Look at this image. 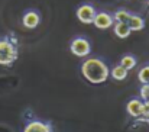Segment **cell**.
<instances>
[{
  "mask_svg": "<svg viewBox=\"0 0 149 132\" xmlns=\"http://www.w3.org/2000/svg\"><path fill=\"white\" fill-rule=\"evenodd\" d=\"M81 74L87 81L93 84H101L109 79L110 68L100 58H87L81 64Z\"/></svg>",
  "mask_w": 149,
  "mask_h": 132,
  "instance_id": "obj_1",
  "label": "cell"
},
{
  "mask_svg": "<svg viewBox=\"0 0 149 132\" xmlns=\"http://www.w3.org/2000/svg\"><path fill=\"white\" fill-rule=\"evenodd\" d=\"M19 57L17 39L13 35H7L0 39V65L10 67Z\"/></svg>",
  "mask_w": 149,
  "mask_h": 132,
  "instance_id": "obj_2",
  "label": "cell"
},
{
  "mask_svg": "<svg viewBox=\"0 0 149 132\" xmlns=\"http://www.w3.org/2000/svg\"><path fill=\"white\" fill-rule=\"evenodd\" d=\"M126 112L139 122H145L149 118V110L146 109L145 102L141 99H130L126 105Z\"/></svg>",
  "mask_w": 149,
  "mask_h": 132,
  "instance_id": "obj_3",
  "label": "cell"
},
{
  "mask_svg": "<svg viewBox=\"0 0 149 132\" xmlns=\"http://www.w3.org/2000/svg\"><path fill=\"white\" fill-rule=\"evenodd\" d=\"M70 51L75 55V57H80V58H84V57H88L90 52H91V44L87 38L84 37H77L71 41L70 44Z\"/></svg>",
  "mask_w": 149,
  "mask_h": 132,
  "instance_id": "obj_4",
  "label": "cell"
},
{
  "mask_svg": "<svg viewBox=\"0 0 149 132\" xmlns=\"http://www.w3.org/2000/svg\"><path fill=\"white\" fill-rule=\"evenodd\" d=\"M96 13H97V12H96L94 6H93V4H88V3H84V4L78 6V9H77V12H75L78 20H80L81 23H84V25L93 23Z\"/></svg>",
  "mask_w": 149,
  "mask_h": 132,
  "instance_id": "obj_5",
  "label": "cell"
},
{
  "mask_svg": "<svg viewBox=\"0 0 149 132\" xmlns=\"http://www.w3.org/2000/svg\"><path fill=\"white\" fill-rule=\"evenodd\" d=\"M93 25L97 28V29H109L114 25V19H113V15L107 13V12H97L96 16H94V20H93Z\"/></svg>",
  "mask_w": 149,
  "mask_h": 132,
  "instance_id": "obj_6",
  "label": "cell"
},
{
  "mask_svg": "<svg viewBox=\"0 0 149 132\" xmlns=\"http://www.w3.org/2000/svg\"><path fill=\"white\" fill-rule=\"evenodd\" d=\"M22 23L28 29H35L41 23V15L36 10H28L22 18Z\"/></svg>",
  "mask_w": 149,
  "mask_h": 132,
  "instance_id": "obj_7",
  "label": "cell"
},
{
  "mask_svg": "<svg viewBox=\"0 0 149 132\" xmlns=\"http://www.w3.org/2000/svg\"><path fill=\"white\" fill-rule=\"evenodd\" d=\"M23 132H52V125L49 122L32 121L23 128Z\"/></svg>",
  "mask_w": 149,
  "mask_h": 132,
  "instance_id": "obj_8",
  "label": "cell"
},
{
  "mask_svg": "<svg viewBox=\"0 0 149 132\" xmlns=\"http://www.w3.org/2000/svg\"><path fill=\"white\" fill-rule=\"evenodd\" d=\"M126 23L129 25V28H130L132 32H139V31H142V29L145 28V20H143V18L139 16V15H135V13L130 15V18L127 19Z\"/></svg>",
  "mask_w": 149,
  "mask_h": 132,
  "instance_id": "obj_9",
  "label": "cell"
},
{
  "mask_svg": "<svg viewBox=\"0 0 149 132\" xmlns=\"http://www.w3.org/2000/svg\"><path fill=\"white\" fill-rule=\"evenodd\" d=\"M113 31H114V35H116L117 38H120V39H125V38H127V37L132 34L129 25L125 23V22H114Z\"/></svg>",
  "mask_w": 149,
  "mask_h": 132,
  "instance_id": "obj_10",
  "label": "cell"
},
{
  "mask_svg": "<svg viewBox=\"0 0 149 132\" xmlns=\"http://www.w3.org/2000/svg\"><path fill=\"white\" fill-rule=\"evenodd\" d=\"M127 70L123 67V65H120V64H117V65H114L111 70H110V76L114 79V80H117V81H122V80H125L126 77H127Z\"/></svg>",
  "mask_w": 149,
  "mask_h": 132,
  "instance_id": "obj_11",
  "label": "cell"
},
{
  "mask_svg": "<svg viewBox=\"0 0 149 132\" xmlns=\"http://www.w3.org/2000/svg\"><path fill=\"white\" fill-rule=\"evenodd\" d=\"M136 64H138V61H136V58H135L132 54H126V55L122 57V60H120V65H123L127 71L133 70V68L136 67Z\"/></svg>",
  "mask_w": 149,
  "mask_h": 132,
  "instance_id": "obj_12",
  "label": "cell"
},
{
  "mask_svg": "<svg viewBox=\"0 0 149 132\" xmlns=\"http://www.w3.org/2000/svg\"><path fill=\"white\" fill-rule=\"evenodd\" d=\"M130 12H127V10H125V9H119V10H116L114 12V15H113V19H114V22H127V19L130 18Z\"/></svg>",
  "mask_w": 149,
  "mask_h": 132,
  "instance_id": "obj_13",
  "label": "cell"
},
{
  "mask_svg": "<svg viewBox=\"0 0 149 132\" xmlns=\"http://www.w3.org/2000/svg\"><path fill=\"white\" fill-rule=\"evenodd\" d=\"M138 80L142 83V84H149V64L143 65L139 73H138Z\"/></svg>",
  "mask_w": 149,
  "mask_h": 132,
  "instance_id": "obj_14",
  "label": "cell"
},
{
  "mask_svg": "<svg viewBox=\"0 0 149 132\" xmlns=\"http://www.w3.org/2000/svg\"><path fill=\"white\" fill-rule=\"evenodd\" d=\"M141 97H142V100L143 102H148L149 100V84H142V87H141Z\"/></svg>",
  "mask_w": 149,
  "mask_h": 132,
  "instance_id": "obj_15",
  "label": "cell"
},
{
  "mask_svg": "<svg viewBox=\"0 0 149 132\" xmlns=\"http://www.w3.org/2000/svg\"><path fill=\"white\" fill-rule=\"evenodd\" d=\"M148 7H149V0H148Z\"/></svg>",
  "mask_w": 149,
  "mask_h": 132,
  "instance_id": "obj_16",
  "label": "cell"
}]
</instances>
